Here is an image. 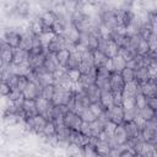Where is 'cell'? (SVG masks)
<instances>
[{
    "label": "cell",
    "mask_w": 157,
    "mask_h": 157,
    "mask_svg": "<svg viewBox=\"0 0 157 157\" xmlns=\"http://www.w3.org/2000/svg\"><path fill=\"white\" fill-rule=\"evenodd\" d=\"M55 58H56V61H58V64L60 65V66H66V64H67V60H69V58H70V49L69 48H63V49H60L59 52H56L55 53Z\"/></svg>",
    "instance_id": "cell-26"
},
{
    "label": "cell",
    "mask_w": 157,
    "mask_h": 157,
    "mask_svg": "<svg viewBox=\"0 0 157 157\" xmlns=\"http://www.w3.org/2000/svg\"><path fill=\"white\" fill-rule=\"evenodd\" d=\"M140 92L145 96V97H153L157 93V86H156V81L155 78H150L148 81L140 83Z\"/></svg>",
    "instance_id": "cell-11"
},
{
    "label": "cell",
    "mask_w": 157,
    "mask_h": 157,
    "mask_svg": "<svg viewBox=\"0 0 157 157\" xmlns=\"http://www.w3.org/2000/svg\"><path fill=\"white\" fill-rule=\"evenodd\" d=\"M119 74H120V76H121V78L124 80L125 83L135 80V70L131 69V67H129V66H125L124 69H121V70L119 71Z\"/></svg>",
    "instance_id": "cell-34"
},
{
    "label": "cell",
    "mask_w": 157,
    "mask_h": 157,
    "mask_svg": "<svg viewBox=\"0 0 157 157\" xmlns=\"http://www.w3.org/2000/svg\"><path fill=\"white\" fill-rule=\"evenodd\" d=\"M42 134L45 136V137H49V139H53L55 137V134H56V124L53 121V120H47L43 130H42Z\"/></svg>",
    "instance_id": "cell-30"
},
{
    "label": "cell",
    "mask_w": 157,
    "mask_h": 157,
    "mask_svg": "<svg viewBox=\"0 0 157 157\" xmlns=\"http://www.w3.org/2000/svg\"><path fill=\"white\" fill-rule=\"evenodd\" d=\"M10 92H11V87L9 86V83L5 80H1L0 81V94L7 97Z\"/></svg>",
    "instance_id": "cell-49"
},
{
    "label": "cell",
    "mask_w": 157,
    "mask_h": 157,
    "mask_svg": "<svg viewBox=\"0 0 157 157\" xmlns=\"http://www.w3.org/2000/svg\"><path fill=\"white\" fill-rule=\"evenodd\" d=\"M17 12L20 16H27L29 12V5L26 1H21L17 5Z\"/></svg>",
    "instance_id": "cell-48"
},
{
    "label": "cell",
    "mask_w": 157,
    "mask_h": 157,
    "mask_svg": "<svg viewBox=\"0 0 157 157\" xmlns=\"http://www.w3.org/2000/svg\"><path fill=\"white\" fill-rule=\"evenodd\" d=\"M140 136H141L142 141L156 145V142H157V129H153V128H150V126L145 125L140 131Z\"/></svg>",
    "instance_id": "cell-12"
},
{
    "label": "cell",
    "mask_w": 157,
    "mask_h": 157,
    "mask_svg": "<svg viewBox=\"0 0 157 157\" xmlns=\"http://www.w3.org/2000/svg\"><path fill=\"white\" fill-rule=\"evenodd\" d=\"M40 20L43 21L45 28H47V29H50L52 25H53L54 21L56 20V15H55V12H53V11H47V12H44V13L40 16Z\"/></svg>",
    "instance_id": "cell-32"
},
{
    "label": "cell",
    "mask_w": 157,
    "mask_h": 157,
    "mask_svg": "<svg viewBox=\"0 0 157 157\" xmlns=\"http://www.w3.org/2000/svg\"><path fill=\"white\" fill-rule=\"evenodd\" d=\"M52 74H53V77L55 80V83L56 82H60V81H63V80L66 78V67L59 65Z\"/></svg>",
    "instance_id": "cell-42"
},
{
    "label": "cell",
    "mask_w": 157,
    "mask_h": 157,
    "mask_svg": "<svg viewBox=\"0 0 157 157\" xmlns=\"http://www.w3.org/2000/svg\"><path fill=\"white\" fill-rule=\"evenodd\" d=\"M107 60H108V56L101 49L92 50V63H93V66H96V67L103 66Z\"/></svg>",
    "instance_id": "cell-22"
},
{
    "label": "cell",
    "mask_w": 157,
    "mask_h": 157,
    "mask_svg": "<svg viewBox=\"0 0 157 157\" xmlns=\"http://www.w3.org/2000/svg\"><path fill=\"white\" fill-rule=\"evenodd\" d=\"M27 83H28V77H27V75H22V74H18V77H17V86H16V88L18 90V91H23V88L27 86Z\"/></svg>",
    "instance_id": "cell-47"
},
{
    "label": "cell",
    "mask_w": 157,
    "mask_h": 157,
    "mask_svg": "<svg viewBox=\"0 0 157 157\" xmlns=\"http://www.w3.org/2000/svg\"><path fill=\"white\" fill-rule=\"evenodd\" d=\"M45 54H47V50L39 53V54H29V58H28V66L32 69V70H36V69H39L43 66V63H44V59H45Z\"/></svg>",
    "instance_id": "cell-13"
},
{
    "label": "cell",
    "mask_w": 157,
    "mask_h": 157,
    "mask_svg": "<svg viewBox=\"0 0 157 157\" xmlns=\"http://www.w3.org/2000/svg\"><path fill=\"white\" fill-rule=\"evenodd\" d=\"M150 78H151V76H150L148 70H147L146 66H141V67L135 69V80L139 83H144V82L148 81Z\"/></svg>",
    "instance_id": "cell-27"
},
{
    "label": "cell",
    "mask_w": 157,
    "mask_h": 157,
    "mask_svg": "<svg viewBox=\"0 0 157 157\" xmlns=\"http://www.w3.org/2000/svg\"><path fill=\"white\" fill-rule=\"evenodd\" d=\"M32 45H33V34H32V36H29V34H25V36L21 37V42H20L18 48L29 52V50L32 49Z\"/></svg>",
    "instance_id": "cell-36"
},
{
    "label": "cell",
    "mask_w": 157,
    "mask_h": 157,
    "mask_svg": "<svg viewBox=\"0 0 157 157\" xmlns=\"http://www.w3.org/2000/svg\"><path fill=\"white\" fill-rule=\"evenodd\" d=\"M123 125H124V129H125V131H126L128 139H132V137H137V136H140V131H141V129L136 125V123H135L134 120L124 121Z\"/></svg>",
    "instance_id": "cell-18"
},
{
    "label": "cell",
    "mask_w": 157,
    "mask_h": 157,
    "mask_svg": "<svg viewBox=\"0 0 157 157\" xmlns=\"http://www.w3.org/2000/svg\"><path fill=\"white\" fill-rule=\"evenodd\" d=\"M134 103H135L136 110H140V109H142L144 107L147 105V97H145L141 92H137L134 96Z\"/></svg>",
    "instance_id": "cell-40"
},
{
    "label": "cell",
    "mask_w": 157,
    "mask_h": 157,
    "mask_svg": "<svg viewBox=\"0 0 157 157\" xmlns=\"http://www.w3.org/2000/svg\"><path fill=\"white\" fill-rule=\"evenodd\" d=\"M78 114H80V117H81L82 121L91 123V121H93V120L96 119V117L92 114V112L88 109V107H87V108H85V109H82V110H81Z\"/></svg>",
    "instance_id": "cell-46"
},
{
    "label": "cell",
    "mask_w": 157,
    "mask_h": 157,
    "mask_svg": "<svg viewBox=\"0 0 157 157\" xmlns=\"http://www.w3.org/2000/svg\"><path fill=\"white\" fill-rule=\"evenodd\" d=\"M109 86L112 92H123L125 82L119 72H112L109 75Z\"/></svg>",
    "instance_id": "cell-9"
},
{
    "label": "cell",
    "mask_w": 157,
    "mask_h": 157,
    "mask_svg": "<svg viewBox=\"0 0 157 157\" xmlns=\"http://www.w3.org/2000/svg\"><path fill=\"white\" fill-rule=\"evenodd\" d=\"M137 113H139V115L142 117L146 121H147V120H151V119H153V118H156V110L152 109V108H150L148 105H146V107H144L142 109L137 110Z\"/></svg>",
    "instance_id": "cell-41"
},
{
    "label": "cell",
    "mask_w": 157,
    "mask_h": 157,
    "mask_svg": "<svg viewBox=\"0 0 157 157\" xmlns=\"http://www.w3.org/2000/svg\"><path fill=\"white\" fill-rule=\"evenodd\" d=\"M134 151L136 155L142 156V157H151L156 155V145L155 144H150V142H145V141H140L134 146Z\"/></svg>",
    "instance_id": "cell-4"
},
{
    "label": "cell",
    "mask_w": 157,
    "mask_h": 157,
    "mask_svg": "<svg viewBox=\"0 0 157 157\" xmlns=\"http://www.w3.org/2000/svg\"><path fill=\"white\" fill-rule=\"evenodd\" d=\"M98 45H99V38L88 33V37H87V43H86V48L88 50H94V49H98Z\"/></svg>",
    "instance_id": "cell-43"
},
{
    "label": "cell",
    "mask_w": 157,
    "mask_h": 157,
    "mask_svg": "<svg viewBox=\"0 0 157 157\" xmlns=\"http://www.w3.org/2000/svg\"><path fill=\"white\" fill-rule=\"evenodd\" d=\"M69 1H75V2H78V0H69Z\"/></svg>",
    "instance_id": "cell-51"
},
{
    "label": "cell",
    "mask_w": 157,
    "mask_h": 157,
    "mask_svg": "<svg viewBox=\"0 0 157 157\" xmlns=\"http://www.w3.org/2000/svg\"><path fill=\"white\" fill-rule=\"evenodd\" d=\"M81 72L78 69H66V80L71 83H77L80 80Z\"/></svg>",
    "instance_id": "cell-39"
},
{
    "label": "cell",
    "mask_w": 157,
    "mask_h": 157,
    "mask_svg": "<svg viewBox=\"0 0 157 157\" xmlns=\"http://www.w3.org/2000/svg\"><path fill=\"white\" fill-rule=\"evenodd\" d=\"M25 121L27 124V128H29V130L36 131V132H42V130L47 123V119L40 114H36L33 117L27 118Z\"/></svg>",
    "instance_id": "cell-5"
},
{
    "label": "cell",
    "mask_w": 157,
    "mask_h": 157,
    "mask_svg": "<svg viewBox=\"0 0 157 157\" xmlns=\"http://www.w3.org/2000/svg\"><path fill=\"white\" fill-rule=\"evenodd\" d=\"M21 34L13 31H9L4 34V43L7 44L11 48H18L20 42H21Z\"/></svg>",
    "instance_id": "cell-15"
},
{
    "label": "cell",
    "mask_w": 157,
    "mask_h": 157,
    "mask_svg": "<svg viewBox=\"0 0 157 157\" xmlns=\"http://www.w3.org/2000/svg\"><path fill=\"white\" fill-rule=\"evenodd\" d=\"M94 150H96V153L97 156H102V157H105V156H109V151H110V146L108 144L107 140H97L96 144H94Z\"/></svg>",
    "instance_id": "cell-20"
},
{
    "label": "cell",
    "mask_w": 157,
    "mask_h": 157,
    "mask_svg": "<svg viewBox=\"0 0 157 157\" xmlns=\"http://www.w3.org/2000/svg\"><path fill=\"white\" fill-rule=\"evenodd\" d=\"M119 55L128 63L131 59H134L137 54H136V49L135 48L128 45V47H124V48H119Z\"/></svg>",
    "instance_id": "cell-29"
},
{
    "label": "cell",
    "mask_w": 157,
    "mask_h": 157,
    "mask_svg": "<svg viewBox=\"0 0 157 157\" xmlns=\"http://www.w3.org/2000/svg\"><path fill=\"white\" fill-rule=\"evenodd\" d=\"M63 124L66 125L67 128H70L71 130L80 131V128L82 125V119L78 113H76L74 110H67L63 118Z\"/></svg>",
    "instance_id": "cell-2"
},
{
    "label": "cell",
    "mask_w": 157,
    "mask_h": 157,
    "mask_svg": "<svg viewBox=\"0 0 157 157\" xmlns=\"http://www.w3.org/2000/svg\"><path fill=\"white\" fill-rule=\"evenodd\" d=\"M38 37H39V40H40L42 47L47 49L48 44L52 42V39L55 37V34H54V33H53L50 29H47V31H44V32H43L40 36H38Z\"/></svg>",
    "instance_id": "cell-37"
},
{
    "label": "cell",
    "mask_w": 157,
    "mask_h": 157,
    "mask_svg": "<svg viewBox=\"0 0 157 157\" xmlns=\"http://www.w3.org/2000/svg\"><path fill=\"white\" fill-rule=\"evenodd\" d=\"M102 23L105 25L108 28L110 29H115L118 28V20H117V12L114 11H105L102 16Z\"/></svg>",
    "instance_id": "cell-14"
},
{
    "label": "cell",
    "mask_w": 157,
    "mask_h": 157,
    "mask_svg": "<svg viewBox=\"0 0 157 157\" xmlns=\"http://www.w3.org/2000/svg\"><path fill=\"white\" fill-rule=\"evenodd\" d=\"M147 105L155 110H157V97L153 96V97H148L147 98Z\"/></svg>",
    "instance_id": "cell-50"
},
{
    "label": "cell",
    "mask_w": 157,
    "mask_h": 157,
    "mask_svg": "<svg viewBox=\"0 0 157 157\" xmlns=\"http://www.w3.org/2000/svg\"><path fill=\"white\" fill-rule=\"evenodd\" d=\"M29 58V52L21 49V48H13V59H12V64L15 66L22 65V64H27Z\"/></svg>",
    "instance_id": "cell-10"
},
{
    "label": "cell",
    "mask_w": 157,
    "mask_h": 157,
    "mask_svg": "<svg viewBox=\"0 0 157 157\" xmlns=\"http://www.w3.org/2000/svg\"><path fill=\"white\" fill-rule=\"evenodd\" d=\"M153 34H155V28L152 26H150L148 23H144L139 29V37L145 39V40H147V42L150 40V38Z\"/></svg>",
    "instance_id": "cell-28"
},
{
    "label": "cell",
    "mask_w": 157,
    "mask_h": 157,
    "mask_svg": "<svg viewBox=\"0 0 157 157\" xmlns=\"http://www.w3.org/2000/svg\"><path fill=\"white\" fill-rule=\"evenodd\" d=\"M112 59V64H113V70H114V72H119L121 69H124L125 66H126V61L118 54V55H115V56H113V58H110Z\"/></svg>",
    "instance_id": "cell-38"
},
{
    "label": "cell",
    "mask_w": 157,
    "mask_h": 157,
    "mask_svg": "<svg viewBox=\"0 0 157 157\" xmlns=\"http://www.w3.org/2000/svg\"><path fill=\"white\" fill-rule=\"evenodd\" d=\"M50 31L54 34H64L65 33V23L61 17H56V20L54 21V23L50 27Z\"/></svg>",
    "instance_id": "cell-33"
},
{
    "label": "cell",
    "mask_w": 157,
    "mask_h": 157,
    "mask_svg": "<svg viewBox=\"0 0 157 157\" xmlns=\"http://www.w3.org/2000/svg\"><path fill=\"white\" fill-rule=\"evenodd\" d=\"M36 105H37V112H38V114L43 115L47 120H52L53 107H54V104L52 103V101H48V99L43 98L42 96H39V97L36 99Z\"/></svg>",
    "instance_id": "cell-1"
},
{
    "label": "cell",
    "mask_w": 157,
    "mask_h": 157,
    "mask_svg": "<svg viewBox=\"0 0 157 157\" xmlns=\"http://www.w3.org/2000/svg\"><path fill=\"white\" fill-rule=\"evenodd\" d=\"M117 125H118V124H115V123H113V121L108 120V121L104 124V126H103V134H104L107 137L113 136V135H114V131H115Z\"/></svg>",
    "instance_id": "cell-45"
},
{
    "label": "cell",
    "mask_w": 157,
    "mask_h": 157,
    "mask_svg": "<svg viewBox=\"0 0 157 157\" xmlns=\"http://www.w3.org/2000/svg\"><path fill=\"white\" fill-rule=\"evenodd\" d=\"M137 92H140V83H139L136 80L125 83L124 90H123V93H124V94H126V96H132V97H134Z\"/></svg>",
    "instance_id": "cell-24"
},
{
    "label": "cell",
    "mask_w": 157,
    "mask_h": 157,
    "mask_svg": "<svg viewBox=\"0 0 157 157\" xmlns=\"http://www.w3.org/2000/svg\"><path fill=\"white\" fill-rule=\"evenodd\" d=\"M88 109L92 112V114H93L96 118H98V117H99V115L105 110V109L101 105V103H99V102H92V103L88 105Z\"/></svg>",
    "instance_id": "cell-44"
},
{
    "label": "cell",
    "mask_w": 157,
    "mask_h": 157,
    "mask_svg": "<svg viewBox=\"0 0 157 157\" xmlns=\"http://www.w3.org/2000/svg\"><path fill=\"white\" fill-rule=\"evenodd\" d=\"M40 88L42 87L37 82L28 80L27 86L22 91V96L23 98H27V99H37L40 96Z\"/></svg>",
    "instance_id": "cell-6"
},
{
    "label": "cell",
    "mask_w": 157,
    "mask_h": 157,
    "mask_svg": "<svg viewBox=\"0 0 157 157\" xmlns=\"http://www.w3.org/2000/svg\"><path fill=\"white\" fill-rule=\"evenodd\" d=\"M22 109L26 114V119L29 118V117H33L36 114H38L37 112V105H36V99H27V98H23V102H22Z\"/></svg>",
    "instance_id": "cell-16"
},
{
    "label": "cell",
    "mask_w": 157,
    "mask_h": 157,
    "mask_svg": "<svg viewBox=\"0 0 157 157\" xmlns=\"http://www.w3.org/2000/svg\"><path fill=\"white\" fill-rule=\"evenodd\" d=\"M108 119L115 124H121L124 123V109L121 105H115L113 104L110 108L105 109Z\"/></svg>",
    "instance_id": "cell-7"
},
{
    "label": "cell",
    "mask_w": 157,
    "mask_h": 157,
    "mask_svg": "<svg viewBox=\"0 0 157 157\" xmlns=\"http://www.w3.org/2000/svg\"><path fill=\"white\" fill-rule=\"evenodd\" d=\"M12 59H13V48L9 47L7 44H4L0 50V61L4 65H10L12 64Z\"/></svg>",
    "instance_id": "cell-17"
},
{
    "label": "cell",
    "mask_w": 157,
    "mask_h": 157,
    "mask_svg": "<svg viewBox=\"0 0 157 157\" xmlns=\"http://www.w3.org/2000/svg\"><path fill=\"white\" fill-rule=\"evenodd\" d=\"M98 49H101L108 58H113L119 54V47L117 43L110 38V39H102L99 38V45Z\"/></svg>",
    "instance_id": "cell-3"
},
{
    "label": "cell",
    "mask_w": 157,
    "mask_h": 157,
    "mask_svg": "<svg viewBox=\"0 0 157 157\" xmlns=\"http://www.w3.org/2000/svg\"><path fill=\"white\" fill-rule=\"evenodd\" d=\"M136 54L137 55H147L148 53H150V50H151V48H150V43L147 42V40H145V39H142V38H140L139 39V42H137V44H136Z\"/></svg>",
    "instance_id": "cell-31"
},
{
    "label": "cell",
    "mask_w": 157,
    "mask_h": 157,
    "mask_svg": "<svg viewBox=\"0 0 157 157\" xmlns=\"http://www.w3.org/2000/svg\"><path fill=\"white\" fill-rule=\"evenodd\" d=\"M101 105L104 109H108L113 105V92L109 90H103L101 91V96H99V101Z\"/></svg>",
    "instance_id": "cell-21"
},
{
    "label": "cell",
    "mask_w": 157,
    "mask_h": 157,
    "mask_svg": "<svg viewBox=\"0 0 157 157\" xmlns=\"http://www.w3.org/2000/svg\"><path fill=\"white\" fill-rule=\"evenodd\" d=\"M44 31H47L43 21L40 20V17H37L32 21V25H31V32L33 36H40Z\"/></svg>",
    "instance_id": "cell-25"
},
{
    "label": "cell",
    "mask_w": 157,
    "mask_h": 157,
    "mask_svg": "<svg viewBox=\"0 0 157 157\" xmlns=\"http://www.w3.org/2000/svg\"><path fill=\"white\" fill-rule=\"evenodd\" d=\"M90 141V136H86L85 134H82L78 130H71L70 135H69V144L76 145L78 147H83L86 144H88Z\"/></svg>",
    "instance_id": "cell-8"
},
{
    "label": "cell",
    "mask_w": 157,
    "mask_h": 157,
    "mask_svg": "<svg viewBox=\"0 0 157 157\" xmlns=\"http://www.w3.org/2000/svg\"><path fill=\"white\" fill-rule=\"evenodd\" d=\"M54 91H55V83L42 86V88H40V96L43 98L48 99V101H52V98L54 96Z\"/></svg>",
    "instance_id": "cell-35"
},
{
    "label": "cell",
    "mask_w": 157,
    "mask_h": 157,
    "mask_svg": "<svg viewBox=\"0 0 157 157\" xmlns=\"http://www.w3.org/2000/svg\"><path fill=\"white\" fill-rule=\"evenodd\" d=\"M86 96L88 97L90 102H98L99 101V96H101V88L96 85V83H91L88 87H86L85 90Z\"/></svg>",
    "instance_id": "cell-19"
},
{
    "label": "cell",
    "mask_w": 157,
    "mask_h": 157,
    "mask_svg": "<svg viewBox=\"0 0 157 157\" xmlns=\"http://www.w3.org/2000/svg\"><path fill=\"white\" fill-rule=\"evenodd\" d=\"M113 136L115 137L117 142H118L120 146H123V145H125V144H126V141H128V135H126V131H125V129H124L123 123L117 125V128H115V131H114V135H113Z\"/></svg>",
    "instance_id": "cell-23"
}]
</instances>
